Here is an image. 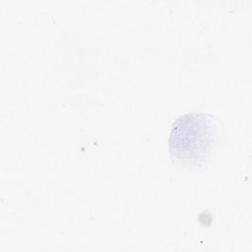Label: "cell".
<instances>
[{"label": "cell", "mask_w": 252, "mask_h": 252, "mask_svg": "<svg viewBox=\"0 0 252 252\" xmlns=\"http://www.w3.org/2000/svg\"><path fill=\"white\" fill-rule=\"evenodd\" d=\"M217 128L213 117L205 112H188L172 124L168 152L172 160L184 165H201L212 150Z\"/></svg>", "instance_id": "cell-1"}]
</instances>
